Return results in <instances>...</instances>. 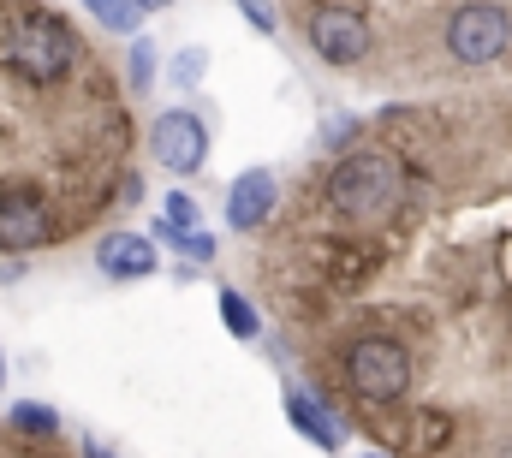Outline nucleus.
<instances>
[{
    "label": "nucleus",
    "instance_id": "nucleus-9",
    "mask_svg": "<svg viewBox=\"0 0 512 458\" xmlns=\"http://www.w3.org/2000/svg\"><path fill=\"white\" fill-rule=\"evenodd\" d=\"M274 197H280L274 173H268V167H245V173L227 185V227L233 232H256L268 215H274Z\"/></svg>",
    "mask_w": 512,
    "mask_h": 458
},
{
    "label": "nucleus",
    "instance_id": "nucleus-4",
    "mask_svg": "<svg viewBox=\"0 0 512 458\" xmlns=\"http://www.w3.org/2000/svg\"><path fill=\"white\" fill-rule=\"evenodd\" d=\"M512 48V12L495 0H471L447 18V54L459 66H495Z\"/></svg>",
    "mask_w": 512,
    "mask_h": 458
},
{
    "label": "nucleus",
    "instance_id": "nucleus-2",
    "mask_svg": "<svg viewBox=\"0 0 512 458\" xmlns=\"http://www.w3.org/2000/svg\"><path fill=\"white\" fill-rule=\"evenodd\" d=\"M6 60H12V72L30 78V84H60V78H72V66H78V36H72L54 12H30V18L12 30Z\"/></svg>",
    "mask_w": 512,
    "mask_h": 458
},
{
    "label": "nucleus",
    "instance_id": "nucleus-1",
    "mask_svg": "<svg viewBox=\"0 0 512 458\" xmlns=\"http://www.w3.org/2000/svg\"><path fill=\"white\" fill-rule=\"evenodd\" d=\"M399 197V161L382 149H352L334 161L328 173V203L346 215V221H382Z\"/></svg>",
    "mask_w": 512,
    "mask_h": 458
},
{
    "label": "nucleus",
    "instance_id": "nucleus-17",
    "mask_svg": "<svg viewBox=\"0 0 512 458\" xmlns=\"http://www.w3.org/2000/svg\"><path fill=\"white\" fill-rule=\"evenodd\" d=\"M161 221H173V227H203V209H197V197H185V191H173L167 197V209H161Z\"/></svg>",
    "mask_w": 512,
    "mask_h": 458
},
{
    "label": "nucleus",
    "instance_id": "nucleus-11",
    "mask_svg": "<svg viewBox=\"0 0 512 458\" xmlns=\"http://www.w3.org/2000/svg\"><path fill=\"white\" fill-rule=\"evenodd\" d=\"M90 6V18L102 24V30H114V36H143V6L137 0H84Z\"/></svg>",
    "mask_w": 512,
    "mask_h": 458
},
{
    "label": "nucleus",
    "instance_id": "nucleus-15",
    "mask_svg": "<svg viewBox=\"0 0 512 458\" xmlns=\"http://www.w3.org/2000/svg\"><path fill=\"white\" fill-rule=\"evenodd\" d=\"M203 72H209V54H203V48H179V54H173V66H167V78H173L179 90H197V84H203Z\"/></svg>",
    "mask_w": 512,
    "mask_h": 458
},
{
    "label": "nucleus",
    "instance_id": "nucleus-19",
    "mask_svg": "<svg viewBox=\"0 0 512 458\" xmlns=\"http://www.w3.org/2000/svg\"><path fill=\"white\" fill-rule=\"evenodd\" d=\"M239 12L251 18V30H262V36H274V30H280V12H274L268 0H239Z\"/></svg>",
    "mask_w": 512,
    "mask_h": 458
},
{
    "label": "nucleus",
    "instance_id": "nucleus-7",
    "mask_svg": "<svg viewBox=\"0 0 512 458\" xmlns=\"http://www.w3.org/2000/svg\"><path fill=\"white\" fill-rule=\"evenodd\" d=\"M54 238V209L36 197V191H6L0 197V250H12V256H24V250H42Z\"/></svg>",
    "mask_w": 512,
    "mask_h": 458
},
{
    "label": "nucleus",
    "instance_id": "nucleus-13",
    "mask_svg": "<svg viewBox=\"0 0 512 458\" xmlns=\"http://www.w3.org/2000/svg\"><path fill=\"white\" fill-rule=\"evenodd\" d=\"M155 238H161V244H173V250H179V256H191V262H215V238H209V232L203 227H173V221H155Z\"/></svg>",
    "mask_w": 512,
    "mask_h": 458
},
{
    "label": "nucleus",
    "instance_id": "nucleus-6",
    "mask_svg": "<svg viewBox=\"0 0 512 458\" xmlns=\"http://www.w3.org/2000/svg\"><path fill=\"white\" fill-rule=\"evenodd\" d=\"M370 24H364V12H352V6H316L310 12V48H316V60H328V66H358L364 54H370Z\"/></svg>",
    "mask_w": 512,
    "mask_h": 458
},
{
    "label": "nucleus",
    "instance_id": "nucleus-5",
    "mask_svg": "<svg viewBox=\"0 0 512 458\" xmlns=\"http://www.w3.org/2000/svg\"><path fill=\"white\" fill-rule=\"evenodd\" d=\"M149 155H155L167 173H179V179L203 173V161H209V125H203V114L167 108V114L149 125Z\"/></svg>",
    "mask_w": 512,
    "mask_h": 458
},
{
    "label": "nucleus",
    "instance_id": "nucleus-20",
    "mask_svg": "<svg viewBox=\"0 0 512 458\" xmlns=\"http://www.w3.org/2000/svg\"><path fill=\"white\" fill-rule=\"evenodd\" d=\"M24 280V262H0V286H18Z\"/></svg>",
    "mask_w": 512,
    "mask_h": 458
},
{
    "label": "nucleus",
    "instance_id": "nucleus-22",
    "mask_svg": "<svg viewBox=\"0 0 512 458\" xmlns=\"http://www.w3.org/2000/svg\"><path fill=\"white\" fill-rule=\"evenodd\" d=\"M137 6H143V12H167L173 0H137Z\"/></svg>",
    "mask_w": 512,
    "mask_h": 458
},
{
    "label": "nucleus",
    "instance_id": "nucleus-16",
    "mask_svg": "<svg viewBox=\"0 0 512 458\" xmlns=\"http://www.w3.org/2000/svg\"><path fill=\"white\" fill-rule=\"evenodd\" d=\"M126 72H131V90H137V96H143V90L155 84V42H149V36H137V42H131Z\"/></svg>",
    "mask_w": 512,
    "mask_h": 458
},
{
    "label": "nucleus",
    "instance_id": "nucleus-10",
    "mask_svg": "<svg viewBox=\"0 0 512 458\" xmlns=\"http://www.w3.org/2000/svg\"><path fill=\"white\" fill-rule=\"evenodd\" d=\"M286 417L298 423V435L304 441H316L322 453H340V441H346V429H340V417L316 399V393H304V387H286Z\"/></svg>",
    "mask_w": 512,
    "mask_h": 458
},
{
    "label": "nucleus",
    "instance_id": "nucleus-14",
    "mask_svg": "<svg viewBox=\"0 0 512 458\" xmlns=\"http://www.w3.org/2000/svg\"><path fill=\"white\" fill-rule=\"evenodd\" d=\"M12 429H18V435H42V441H48V435L60 429V411H54V405L24 399V405H12Z\"/></svg>",
    "mask_w": 512,
    "mask_h": 458
},
{
    "label": "nucleus",
    "instance_id": "nucleus-24",
    "mask_svg": "<svg viewBox=\"0 0 512 458\" xmlns=\"http://www.w3.org/2000/svg\"><path fill=\"white\" fill-rule=\"evenodd\" d=\"M370 458H387V453H370Z\"/></svg>",
    "mask_w": 512,
    "mask_h": 458
},
{
    "label": "nucleus",
    "instance_id": "nucleus-21",
    "mask_svg": "<svg viewBox=\"0 0 512 458\" xmlns=\"http://www.w3.org/2000/svg\"><path fill=\"white\" fill-rule=\"evenodd\" d=\"M84 458H114V453H108L102 441H84Z\"/></svg>",
    "mask_w": 512,
    "mask_h": 458
},
{
    "label": "nucleus",
    "instance_id": "nucleus-23",
    "mask_svg": "<svg viewBox=\"0 0 512 458\" xmlns=\"http://www.w3.org/2000/svg\"><path fill=\"white\" fill-rule=\"evenodd\" d=\"M0 387H6V351H0Z\"/></svg>",
    "mask_w": 512,
    "mask_h": 458
},
{
    "label": "nucleus",
    "instance_id": "nucleus-18",
    "mask_svg": "<svg viewBox=\"0 0 512 458\" xmlns=\"http://www.w3.org/2000/svg\"><path fill=\"white\" fill-rule=\"evenodd\" d=\"M358 137V119L352 114H334V119H322V149H346Z\"/></svg>",
    "mask_w": 512,
    "mask_h": 458
},
{
    "label": "nucleus",
    "instance_id": "nucleus-8",
    "mask_svg": "<svg viewBox=\"0 0 512 458\" xmlns=\"http://www.w3.org/2000/svg\"><path fill=\"white\" fill-rule=\"evenodd\" d=\"M96 268H102L108 280H149V274L161 268V250H155L149 232H108V238L96 244Z\"/></svg>",
    "mask_w": 512,
    "mask_h": 458
},
{
    "label": "nucleus",
    "instance_id": "nucleus-12",
    "mask_svg": "<svg viewBox=\"0 0 512 458\" xmlns=\"http://www.w3.org/2000/svg\"><path fill=\"white\" fill-rule=\"evenodd\" d=\"M215 304H221V322H227V334H233V340H256V334H262V322H256V304L245 298V292H233V286H227Z\"/></svg>",
    "mask_w": 512,
    "mask_h": 458
},
{
    "label": "nucleus",
    "instance_id": "nucleus-3",
    "mask_svg": "<svg viewBox=\"0 0 512 458\" xmlns=\"http://www.w3.org/2000/svg\"><path fill=\"white\" fill-rule=\"evenodd\" d=\"M346 387L370 405H393L411 387V351L393 334H364L346 345Z\"/></svg>",
    "mask_w": 512,
    "mask_h": 458
}]
</instances>
